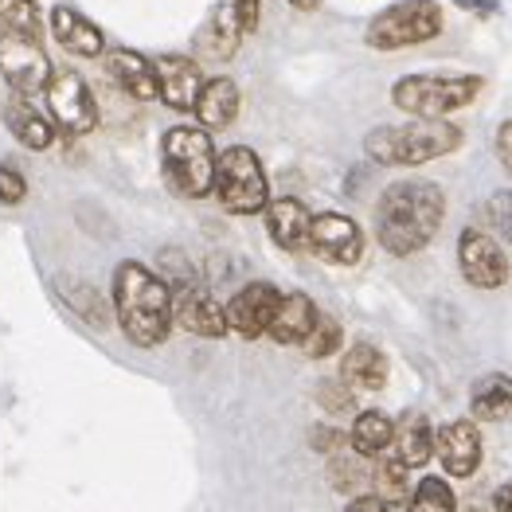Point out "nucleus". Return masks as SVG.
<instances>
[{
    "instance_id": "f257e3e1",
    "label": "nucleus",
    "mask_w": 512,
    "mask_h": 512,
    "mask_svg": "<svg viewBox=\"0 0 512 512\" xmlns=\"http://www.w3.org/2000/svg\"><path fill=\"white\" fill-rule=\"evenodd\" d=\"M446 219V192L434 180H395L376 200V239L387 255L427 251Z\"/></svg>"
},
{
    "instance_id": "f03ea898",
    "label": "nucleus",
    "mask_w": 512,
    "mask_h": 512,
    "mask_svg": "<svg viewBox=\"0 0 512 512\" xmlns=\"http://www.w3.org/2000/svg\"><path fill=\"white\" fill-rule=\"evenodd\" d=\"M114 317L137 348H157L172 333V290L161 274L141 262L114 270Z\"/></svg>"
},
{
    "instance_id": "7ed1b4c3",
    "label": "nucleus",
    "mask_w": 512,
    "mask_h": 512,
    "mask_svg": "<svg viewBox=\"0 0 512 512\" xmlns=\"http://www.w3.org/2000/svg\"><path fill=\"white\" fill-rule=\"evenodd\" d=\"M466 133L446 118H411L403 126H376L364 137V153L387 169H415L462 149Z\"/></svg>"
},
{
    "instance_id": "20e7f679",
    "label": "nucleus",
    "mask_w": 512,
    "mask_h": 512,
    "mask_svg": "<svg viewBox=\"0 0 512 512\" xmlns=\"http://www.w3.org/2000/svg\"><path fill=\"white\" fill-rule=\"evenodd\" d=\"M165 180L176 196L204 200L215 180V145L204 126H172L161 145Z\"/></svg>"
},
{
    "instance_id": "39448f33",
    "label": "nucleus",
    "mask_w": 512,
    "mask_h": 512,
    "mask_svg": "<svg viewBox=\"0 0 512 512\" xmlns=\"http://www.w3.org/2000/svg\"><path fill=\"white\" fill-rule=\"evenodd\" d=\"M481 90V75H407L391 86V102L411 118H450L454 110L473 106Z\"/></svg>"
},
{
    "instance_id": "423d86ee",
    "label": "nucleus",
    "mask_w": 512,
    "mask_h": 512,
    "mask_svg": "<svg viewBox=\"0 0 512 512\" xmlns=\"http://www.w3.org/2000/svg\"><path fill=\"white\" fill-rule=\"evenodd\" d=\"M215 200L231 215H258L270 204V180L258 161L255 149L247 145H231L223 153H215Z\"/></svg>"
},
{
    "instance_id": "0eeeda50",
    "label": "nucleus",
    "mask_w": 512,
    "mask_h": 512,
    "mask_svg": "<svg viewBox=\"0 0 512 512\" xmlns=\"http://www.w3.org/2000/svg\"><path fill=\"white\" fill-rule=\"evenodd\" d=\"M442 24H446V16H442L438 0H399L368 20L364 43L372 51H403V47L430 43L442 32Z\"/></svg>"
},
{
    "instance_id": "6e6552de",
    "label": "nucleus",
    "mask_w": 512,
    "mask_h": 512,
    "mask_svg": "<svg viewBox=\"0 0 512 512\" xmlns=\"http://www.w3.org/2000/svg\"><path fill=\"white\" fill-rule=\"evenodd\" d=\"M43 94H47V110H51L55 126L63 133L83 137L98 126V102H94V94L79 71H51Z\"/></svg>"
},
{
    "instance_id": "1a4fd4ad",
    "label": "nucleus",
    "mask_w": 512,
    "mask_h": 512,
    "mask_svg": "<svg viewBox=\"0 0 512 512\" xmlns=\"http://www.w3.org/2000/svg\"><path fill=\"white\" fill-rule=\"evenodd\" d=\"M458 266L462 278L473 290H501L509 282V258L501 251V243L481 231V227H466L458 239Z\"/></svg>"
},
{
    "instance_id": "9d476101",
    "label": "nucleus",
    "mask_w": 512,
    "mask_h": 512,
    "mask_svg": "<svg viewBox=\"0 0 512 512\" xmlns=\"http://www.w3.org/2000/svg\"><path fill=\"white\" fill-rule=\"evenodd\" d=\"M51 59L40 47V40H28V36H0V75L4 83L12 86L16 94L32 98L43 94V86L51 79Z\"/></svg>"
},
{
    "instance_id": "9b49d317",
    "label": "nucleus",
    "mask_w": 512,
    "mask_h": 512,
    "mask_svg": "<svg viewBox=\"0 0 512 512\" xmlns=\"http://www.w3.org/2000/svg\"><path fill=\"white\" fill-rule=\"evenodd\" d=\"M309 251L333 266H356L364 258V231L352 215L321 212L309 223Z\"/></svg>"
},
{
    "instance_id": "f8f14e48",
    "label": "nucleus",
    "mask_w": 512,
    "mask_h": 512,
    "mask_svg": "<svg viewBox=\"0 0 512 512\" xmlns=\"http://www.w3.org/2000/svg\"><path fill=\"white\" fill-rule=\"evenodd\" d=\"M172 321L196 337H208V341H219L227 337V313L223 305L212 298V290H204L196 278L184 282V286H172Z\"/></svg>"
},
{
    "instance_id": "ddd939ff",
    "label": "nucleus",
    "mask_w": 512,
    "mask_h": 512,
    "mask_svg": "<svg viewBox=\"0 0 512 512\" xmlns=\"http://www.w3.org/2000/svg\"><path fill=\"white\" fill-rule=\"evenodd\" d=\"M278 301H282V290L270 286V282H251V286H243L235 298L223 305V313H227V329L239 333L243 341L266 337Z\"/></svg>"
},
{
    "instance_id": "4468645a",
    "label": "nucleus",
    "mask_w": 512,
    "mask_h": 512,
    "mask_svg": "<svg viewBox=\"0 0 512 512\" xmlns=\"http://www.w3.org/2000/svg\"><path fill=\"white\" fill-rule=\"evenodd\" d=\"M434 458L446 470V477H458V481L473 477L481 466V430H477V423L473 419L442 423L434 434Z\"/></svg>"
},
{
    "instance_id": "2eb2a0df",
    "label": "nucleus",
    "mask_w": 512,
    "mask_h": 512,
    "mask_svg": "<svg viewBox=\"0 0 512 512\" xmlns=\"http://www.w3.org/2000/svg\"><path fill=\"white\" fill-rule=\"evenodd\" d=\"M153 71H157V98H161L169 110H176V114H192L196 94H200V86H204L200 63L188 59V55H161V59L153 63Z\"/></svg>"
},
{
    "instance_id": "dca6fc26",
    "label": "nucleus",
    "mask_w": 512,
    "mask_h": 512,
    "mask_svg": "<svg viewBox=\"0 0 512 512\" xmlns=\"http://www.w3.org/2000/svg\"><path fill=\"white\" fill-rule=\"evenodd\" d=\"M266 231L270 239L282 247V251H309V223H313V212L294 200V196H278L270 200L266 208Z\"/></svg>"
},
{
    "instance_id": "f3484780",
    "label": "nucleus",
    "mask_w": 512,
    "mask_h": 512,
    "mask_svg": "<svg viewBox=\"0 0 512 512\" xmlns=\"http://www.w3.org/2000/svg\"><path fill=\"white\" fill-rule=\"evenodd\" d=\"M106 71L133 102H153L157 98V71H153V63L145 55H137L129 47H114L106 55Z\"/></svg>"
},
{
    "instance_id": "a211bd4d",
    "label": "nucleus",
    "mask_w": 512,
    "mask_h": 512,
    "mask_svg": "<svg viewBox=\"0 0 512 512\" xmlns=\"http://www.w3.org/2000/svg\"><path fill=\"white\" fill-rule=\"evenodd\" d=\"M239 86L235 79H227V75H219V79H204L200 86V94H196V106H192V114H196V122L204 129H227L235 118H239Z\"/></svg>"
},
{
    "instance_id": "6ab92c4d",
    "label": "nucleus",
    "mask_w": 512,
    "mask_h": 512,
    "mask_svg": "<svg viewBox=\"0 0 512 512\" xmlns=\"http://www.w3.org/2000/svg\"><path fill=\"white\" fill-rule=\"evenodd\" d=\"M51 32H55V40L63 43L71 55L94 59V55H102V51H106V36H102V28H94L83 12H75L71 4H59V8L51 12Z\"/></svg>"
},
{
    "instance_id": "aec40b11",
    "label": "nucleus",
    "mask_w": 512,
    "mask_h": 512,
    "mask_svg": "<svg viewBox=\"0 0 512 512\" xmlns=\"http://www.w3.org/2000/svg\"><path fill=\"white\" fill-rule=\"evenodd\" d=\"M387 372H391V364H387V356L376 344L360 341L344 352L341 380L352 387V391H360V395H364V391H384Z\"/></svg>"
},
{
    "instance_id": "412c9836",
    "label": "nucleus",
    "mask_w": 512,
    "mask_h": 512,
    "mask_svg": "<svg viewBox=\"0 0 512 512\" xmlns=\"http://www.w3.org/2000/svg\"><path fill=\"white\" fill-rule=\"evenodd\" d=\"M239 40H243V28L231 12V4H215V12L208 16V24L196 32V51L212 63H227L235 51H239Z\"/></svg>"
},
{
    "instance_id": "4be33fe9",
    "label": "nucleus",
    "mask_w": 512,
    "mask_h": 512,
    "mask_svg": "<svg viewBox=\"0 0 512 512\" xmlns=\"http://www.w3.org/2000/svg\"><path fill=\"white\" fill-rule=\"evenodd\" d=\"M313 317H317V305H313L309 294H282L274 317H270L266 337L278 344H301L313 329Z\"/></svg>"
},
{
    "instance_id": "5701e85b",
    "label": "nucleus",
    "mask_w": 512,
    "mask_h": 512,
    "mask_svg": "<svg viewBox=\"0 0 512 512\" xmlns=\"http://www.w3.org/2000/svg\"><path fill=\"white\" fill-rule=\"evenodd\" d=\"M470 415L473 423H505L512 419V380L501 372H489L470 387Z\"/></svg>"
},
{
    "instance_id": "b1692460",
    "label": "nucleus",
    "mask_w": 512,
    "mask_h": 512,
    "mask_svg": "<svg viewBox=\"0 0 512 512\" xmlns=\"http://www.w3.org/2000/svg\"><path fill=\"white\" fill-rule=\"evenodd\" d=\"M4 122L12 129V137L24 145V149H32V153H40V149H51V141H55V129L51 122L43 118L40 110L24 98V94H16L8 106H4Z\"/></svg>"
},
{
    "instance_id": "393cba45",
    "label": "nucleus",
    "mask_w": 512,
    "mask_h": 512,
    "mask_svg": "<svg viewBox=\"0 0 512 512\" xmlns=\"http://www.w3.org/2000/svg\"><path fill=\"white\" fill-rule=\"evenodd\" d=\"M395 454L415 470V466H427L430 454H434V427L423 411H407L399 423H395V438H391Z\"/></svg>"
},
{
    "instance_id": "a878e982",
    "label": "nucleus",
    "mask_w": 512,
    "mask_h": 512,
    "mask_svg": "<svg viewBox=\"0 0 512 512\" xmlns=\"http://www.w3.org/2000/svg\"><path fill=\"white\" fill-rule=\"evenodd\" d=\"M391 438H395V419H387L384 411H360L352 419L348 430V446L364 458H380L391 450Z\"/></svg>"
},
{
    "instance_id": "bb28decb",
    "label": "nucleus",
    "mask_w": 512,
    "mask_h": 512,
    "mask_svg": "<svg viewBox=\"0 0 512 512\" xmlns=\"http://www.w3.org/2000/svg\"><path fill=\"white\" fill-rule=\"evenodd\" d=\"M372 458H364V454H329V485L344 493V497H356V493H364L368 485H372V466H368Z\"/></svg>"
},
{
    "instance_id": "cd10ccee",
    "label": "nucleus",
    "mask_w": 512,
    "mask_h": 512,
    "mask_svg": "<svg viewBox=\"0 0 512 512\" xmlns=\"http://www.w3.org/2000/svg\"><path fill=\"white\" fill-rule=\"evenodd\" d=\"M372 489H376V497H384L387 505H399L407 497V489H411V466L399 454L380 458L372 466Z\"/></svg>"
},
{
    "instance_id": "c85d7f7f",
    "label": "nucleus",
    "mask_w": 512,
    "mask_h": 512,
    "mask_svg": "<svg viewBox=\"0 0 512 512\" xmlns=\"http://www.w3.org/2000/svg\"><path fill=\"white\" fill-rule=\"evenodd\" d=\"M0 36H43V16L36 0H0Z\"/></svg>"
},
{
    "instance_id": "c756f323",
    "label": "nucleus",
    "mask_w": 512,
    "mask_h": 512,
    "mask_svg": "<svg viewBox=\"0 0 512 512\" xmlns=\"http://www.w3.org/2000/svg\"><path fill=\"white\" fill-rule=\"evenodd\" d=\"M407 512H458L454 489L442 477H423L407 497Z\"/></svg>"
},
{
    "instance_id": "7c9ffc66",
    "label": "nucleus",
    "mask_w": 512,
    "mask_h": 512,
    "mask_svg": "<svg viewBox=\"0 0 512 512\" xmlns=\"http://www.w3.org/2000/svg\"><path fill=\"white\" fill-rule=\"evenodd\" d=\"M344 341V329L341 321L333 317V313H321L317 309V317H313V329H309V337L301 341L305 348V356H313V360H325V356H333Z\"/></svg>"
},
{
    "instance_id": "2f4dec72",
    "label": "nucleus",
    "mask_w": 512,
    "mask_h": 512,
    "mask_svg": "<svg viewBox=\"0 0 512 512\" xmlns=\"http://www.w3.org/2000/svg\"><path fill=\"white\" fill-rule=\"evenodd\" d=\"M481 215H485V223H489V235L512 243V188L493 192V196L481 204Z\"/></svg>"
},
{
    "instance_id": "473e14b6",
    "label": "nucleus",
    "mask_w": 512,
    "mask_h": 512,
    "mask_svg": "<svg viewBox=\"0 0 512 512\" xmlns=\"http://www.w3.org/2000/svg\"><path fill=\"white\" fill-rule=\"evenodd\" d=\"M63 294H67V305H71L75 313H83V317L90 321V325H94V329H102V325L110 321V313H106V305H102V298H98V290H94V286L71 282Z\"/></svg>"
},
{
    "instance_id": "72a5a7b5",
    "label": "nucleus",
    "mask_w": 512,
    "mask_h": 512,
    "mask_svg": "<svg viewBox=\"0 0 512 512\" xmlns=\"http://www.w3.org/2000/svg\"><path fill=\"white\" fill-rule=\"evenodd\" d=\"M317 403L329 411V415H352L356 411V395L344 380H321L317 384Z\"/></svg>"
},
{
    "instance_id": "f704fd0d",
    "label": "nucleus",
    "mask_w": 512,
    "mask_h": 512,
    "mask_svg": "<svg viewBox=\"0 0 512 512\" xmlns=\"http://www.w3.org/2000/svg\"><path fill=\"white\" fill-rule=\"evenodd\" d=\"M24 196H28V180H24V172L16 169L12 161H4V165H0V204L16 208V204H24Z\"/></svg>"
},
{
    "instance_id": "c9c22d12",
    "label": "nucleus",
    "mask_w": 512,
    "mask_h": 512,
    "mask_svg": "<svg viewBox=\"0 0 512 512\" xmlns=\"http://www.w3.org/2000/svg\"><path fill=\"white\" fill-rule=\"evenodd\" d=\"M344 442H348V434L344 430H337V427H313V434H309V446L317 450V454H333V450H341Z\"/></svg>"
},
{
    "instance_id": "e433bc0d",
    "label": "nucleus",
    "mask_w": 512,
    "mask_h": 512,
    "mask_svg": "<svg viewBox=\"0 0 512 512\" xmlns=\"http://www.w3.org/2000/svg\"><path fill=\"white\" fill-rule=\"evenodd\" d=\"M227 4H231L235 20H239L243 36H251V32L258 28V20H262V0H227Z\"/></svg>"
},
{
    "instance_id": "4c0bfd02",
    "label": "nucleus",
    "mask_w": 512,
    "mask_h": 512,
    "mask_svg": "<svg viewBox=\"0 0 512 512\" xmlns=\"http://www.w3.org/2000/svg\"><path fill=\"white\" fill-rule=\"evenodd\" d=\"M497 157H501V165H505V172L512 176V118H509V122H501V126H497Z\"/></svg>"
},
{
    "instance_id": "58836bf2",
    "label": "nucleus",
    "mask_w": 512,
    "mask_h": 512,
    "mask_svg": "<svg viewBox=\"0 0 512 512\" xmlns=\"http://www.w3.org/2000/svg\"><path fill=\"white\" fill-rule=\"evenodd\" d=\"M387 509H391V505H387L384 497H376V493H356L344 512H387Z\"/></svg>"
},
{
    "instance_id": "ea45409f",
    "label": "nucleus",
    "mask_w": 512,
    "mask_h": 512,
    "mask_svg": "<svg viewBox=\"0 0 512 512\" xmlns=\"http://www.w3.org/2000/svg\"><path fill=\"white\" fill-rule=\"evenodd\" d=\"M454 4L473 12V16H497L501 12V0H454Z\"/></svg>"
},
{
    "instance_id": "a19ab883",
    "label": "nucleus",
    "mask_w": 512,
    "mask_h": 512,
    "mask_svg": "<svg viewBox=\"0 0 512 512\" xmlns=\"http://www.w3.org/2000/svg\"><path fill=\"white\" fill-rule=\"evenodd\" d=\"M493 512H512V481H505V485L493 493Z\"/></svg>"
},
{
    "instance_id": "79ce46f5",
    "label": "nucleus",
    "mask_w": 512,
    "mask_h": 512,
    "mask_svg": "<svg viewBox=\"0 0 512 512\" xmlns=\"http://www.w3.org/2000/svg\"><path fill=\"white\" fill-rule=\"evenodd\" d=\"M294 8H301V12H317L321 8V0H290Z\"/></svg>"
}]
</instances>
